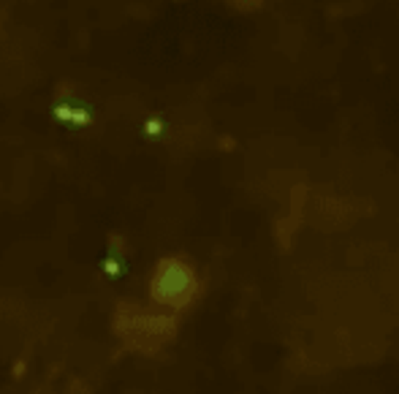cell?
I'll list each match as a JSON object with an SVG mask.
<instances>
[{
  "instance_id": "obj_1",
  "label": "cell",
  "mask_w": 399,
  "mask_h": 394,
  "mask_svg": "<svg viewBox=\"0 0 399 394\" xmlns=\"http://www.w3.org/2000/svg\"><path fill=\"white\" fill-rule=\"evenodd\" d=\"M196 294V275L188 264L177 258L160 261L153 283H150V297L163 308H185Z\"/></svg>"
},
{
  "instance_id": "obj_2",
  "label": "cell",
  "mask_w": 399,
  "mask_h": 394,
  "mask_svg": "<svg viewBox=\"0 0 399 394\" xmlns=\"http://www.w3.org/2000/svg\"><path fill=\"white\" fill-rule=\"evenodd\" d=\"M114 326H117V334L125 343H131L136 348H158L160 343L171 334L174 321L160 318V315H128L125 310H120L114 318Z\"/></svg>"
}]
</instances>
